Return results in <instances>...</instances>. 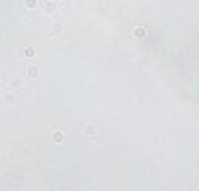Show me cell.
Returning a JSON list of instances; mask_svg holds the SVG:
<instances>
[{"mask_svg":"<svg viewBox=\"0 0 199 191\" xmlns=\"http://www.w3.org/2000/svg\"><path fill=\"white\" fill-rule=\"evenodd\" d=\"M62 139H65L62 132H60V129H52V142H62Z\"/></svg>","mask_w":199,"mask_h":191,"instance_id":"1","label":"cell"},{"mask_svg":"<svg viewBox=\"0 0 199 191\" xmlns=\"http://www.w3.org/2000/svg\"><path fill=\"white\" fill-rule=\"evenodd\" d=\"M135 36H137V39H145V26H137L135 28Z\"/></svg>","mask_w":199,"mask_h":191,"instance_id":"2","label":"cell"},{"mask_svg":"<svg viewBox=\"0 0 199 191\" xmlns=\"http://www.w3.org/2000/svg\"><path fill=\"white\" fill-rule=\"evenodd\" d=\"M24 57H28V60H31V57H36V49H31V47L24 49Z\"/></svg>","mask_w":199,"mask_h":191,"instance_id":"3","label":"cell"},{"mask_svg":"<svg viewBox=\"0 0 199 191\" xmlns=\"http://www.w3.org/2000/svg\"><path fill=\"white\" fill-rule=\"evenodd\" d=\"M62 31V23H52V34H60Z\"/></svg>","mask_w":199,"mask_h":191,"instance_id":"4","label":"cell"}]
</instances>
